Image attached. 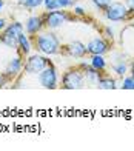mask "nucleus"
<instances>
[{"label": "nucleus", "mask_w": 134, "mask_h": 151, "mask_svg": "<svg viewBox=\"0 0 134 151\" xmlns=\"http://www.w3.org/2000/svg\"><path fill=\"white\" fill-rule=\"evenodd\" d=\"M74 16H79V17H83V16H86V11L82 8V6H74Z\"/></svg>", "instance_id": "4be33fe9"}, {"label": "nucleus", "mask_w": 134, "mask_h": 151, "mask_svg": "<svg viewBox=\"0 0 134 151\" xmlns=\"http://www.w3.org/2000/svg\"><path fill=\"white\" fill-rule=\"evenodd\" d=\"M92 2V5L96 6L97 9H100V11H105L106 8H108V6L114 2V0H91Z\"/></svg>", "instance_id": "6ab92c4d"}, {"label": "nucleus", "mask_w": 134, "mask_h": 151, "mask_svg": "<svg viewBox=\"0 0 134 151\" xmlns=\"http://www.w3.org/2000/svg\"><path fill=\"white\" fill-rule=\"evenodd\" d=\"M32 45L37 50V52L43 56H56L60 52V40L51 29L40 31L39 34L32 36Z\"/></svg>", "instance_id": "f257e3e1"}, {"label": "nucleus", "mask_w": 134, "mask_h": 151, "mask_svg": "<svg viewBox=\"0 0 134 151\" xmlns=\"http://www.w3.org/2000/svg\"><path fill=\"white\" fill-rule=\"evenodd\" d=\"M49 65V60L46 59L43 54H32V56H29L28 59H26V62L23 63V71L26 74H34L37 76L42 70H45L46 66Z\"/></svg>", "instance_id": "0eeeda50"}, {"label": "nucleus", "mask_w": 134, "mask_h": 151, "mask_svg": "<svg viewBox=\"0 0 134 151\" xmlns=\"http://www.w3.org/2000/svg\"><path fill=\"white\" fill-rule=\"evenodd\" d=\"M120 88H122V90H134V80H133L131 76L122 77V82H120Z\"/></svg>", "instance_id": "a211bd4d"}, {"label": "nucleus", "mask_w": 134, "mask_h": 151, "mask_svg": "<svg viewBox=\"0 0 134 151\" xmlns=\"http://www.w3.org/2000/svg\"><path fill=\"white\" fill-rule=\"evenodd\" d=\"M105 32H106V37H108L111 42H113V40H114V34H113V31L110 28H105Z\"/></svg>", "instance_id": "393cba45"}, {"label": "nucleus", "mask_w": 134, "mask_h": 151, "mask_svg": "<svg viewBox=\"0 0 134 151\" xmlns=\"http://www.w3.org/2000/svg\"><path fill=\"white\" fill-rule=\"evenodd\" d=\"M17 3L26 9H34L39 8L40 5H43V0H17Z\"/></svg>", "instance_id": "f3484780"}, {"label": "nucleus", "mask_w": 134, "mask_h": 151, "mask_svg": "<svg viewBox=\"0 0 134 151\" xmlns=\"http://www.w3.org/2000/svg\"><path fill=\"white\" fill-rule=\"evenodd\" d=\"M79 68L83 71V77H85V83H88V85H92V86H97L99 83V79L102 77V73L94 70L91 65L88 63H85V62H82V63L79 65Z\"/></svg>", "instance_id": "9d476101"}, {"label": "nucleus", "mask_w": 134, "mask_h": 151, "mask_svg": "<svg viewBox=\"0 0 134 151\" xmlns=\"http://www.w3.org/2000/svg\"><path fill=\"white\" fill-rule=\"evenodd\" d=\"M111 70L114 71V73L119 76V77H125L126 73H128V68H126L125 60H117L116 63L111 65Z\"/></svg>", "instance_id": "dca6fc26"}, {"label": "nucleus", "mask_w": 134, "mask_h": 151, "mask_svg": "<svg viewBox=\"0 0 134 151\" xmlns=\"http://www.w3.org/2000/svg\"><path fill=\"white\" fill-rule=\"evenodd\" d=\"M125 5L130 8V11L134 14V0H125Z\"/></svg>", "instance_id": "b1692460"}, {"label": "nucleus", "mask_w": 134, "mask_h": 151, "mask_svg": "<svg viewBox=\"0 0 134 151\" xmlns=\"http://www.w3.org/2000/svg\"><path fill=\"white\" fill-rule=\"evenodd\" d=\"M22 71H23V60H22V54H19L17 57L11 59L8 63H6L3 73L6 74V77L9 80H12V79H16L17 76L22 74Z\"/></svg>", "instance_id": "1a4fd4ad"}, {"label": "nucleus", "mask_w": 134, "mask_h": 151, "mask_svg": "<svg viewBox=\"0 0 134 151\" xmlns=\"http://www.w3.org/2000/svg\"><path fill=\"white\" fill-rule=\"evenodd\" d=\"M17 50H19V52L22 54V56H28V54L31 52V50H32V42H31V39H29L28 34L22 32V34L19 36Z\"/></svg>", "instance_id": "ddd939ff"}, {"label": "nucleus", "mask_w": 134, "mask_h": 151, "mask_svg": "<svg viewBox=\"0 0 134 151\" xmlns=\"http://www.w3.org/2000/svg\"><path fill=\"white\" fill-rule=\"evenodd\" d=\"M3 6H5V2H3V0H0V12H2V9H3Z\"/></svg>", "instance_id": "cd10ccee"}, {"label": "nucleus", "mask_w": 134, "mask_h": 151, "mask_svg": "<svg viewBox=\"0 0 134 151\" xmlns=\"http://www.w3.org/2000/svg\"><path fill=\"white\" fill-rule=\"evenodd\" d=\"M97 88L99 90H116L117 83H116V80L113 79L111 76H102V77L99 79Z\"/></svg>", "instance_id": "4468645a"}, {"label": "nucleus", "mask_w": 134, "mask_h": 151, "mask_svg": "<svg viewBox=\"0 0 134 151\" xmlns=\"http://www.w3.org/2000/svg\"><path fill=\"white\" fill-rule=\"evenodd\" d=\"M56 3H57V9H66L74 6V0H56Z\"/></svg>", "instance_id": "aec40b11"}, {"label": "nucleus", "mask_w": 134, "mask_h": 151, "mask_svg": "<svg viewBox=\"0 0 134 151\" xmlns=\"http://www.w3.org/2000/svg\"><path fill=\"white\" fill-rule=\"evenodd\" d=\"M85 86L83 71L80 68L68 70L62 77V88L63 90H82Z\"/></svg>", "instance_id": "20e7f679"}, {"label": "nucleus", "mask_w": 134, "mask_h": 151, "mask_svg": "<svg viewBox=\"0 0 134 151\" xmlns=\"http://www.w3.org/2000/svg\"><path fill=\"white\" fill-rule=\"evenodd\" d=\"M5 26H6V20L5 19H0V32L5 29Z\"/></svg>", "instance_id": "a878e982"}, {"label": "nucleus", "mask_w": 134, "mask_h": 151, "mask_svg": "<svg viewBox=\"0 0 134 151\" xmlns=\"http://www.w3.org/2000/svg\"><path fill=\"white\" fill-rule=\"evenodd\" d=\"M43 6L46 11H52V9H57V3L56 0H43Z\"/></svg>", "instance_id": "412c9836"}, {"label": "nucleus", "mask_w": 134, "mask_h": 151, "mask_svg": "<svg viewBox=\"0 0 134 151\" xmlns=\"http://www.w3.org/2000/svg\"><path fill=\"white\" fill-rule=\"evenodd\" d=\"M65 51L68 54L70 57H74V59H83L88 51H86V45L82 43L80 40H74V42H71L70 45L65 46Z\"/></svg>", "instance_id": "f8f14e48"}, {"label": "nucleus", "mask_w": 134, "mask_h": 151, "mask_svg": "<svg viewBox=\"0 0 134 151\" xmlns=\"http://www.w3.org/2000/svg\"><path fill=\"white\" fill-rule=\"evenodd\" d=\"M103 14H105V19L110 20V22H125V20H128L133 16V12L123 2H113L103 11Z\"/></svg>", "instance_id": "7ed1b4c3"}, {"label": "nucleus", "mask_w": 134, "mask_h": 151, "mask_svg": "<svg viewBox=\"0 0 134 151\" xmlns=\"http://www.w3.org/2000/svg\"><path fill=\"white\" fill-rule=\"evenodd\" d=\"M37 80L42 88L45 90H56L57 85H59V74H57V70L51 63L42 70L39 74H37Z\"/></svg>", "instance_id": "423d86ee"}, {"label": "nucleus", "mask_w": 134, "mask_h": 151, "mask_svg": "<svg viewBox=\"0 0 134 151\" xmlns=\"http://www.w3.org/2000/svg\"><path fill=\"white\" fill-rule=\"evenodd\" d=\"M90 65L94 68V70H97V71H105L106 70V60H105V57L103 56H100V54H94V56H91V60H90Z\"/></svg>", "instance_id": "2eb2a0df"}, {"label": "nucleus", "mask_w": 134, "mask_h": 151, "mask_svg": "<svg viewBox=\"0 0 134 151\" xmlns=\"http://www.w3.org/2000/svg\"><path fill=\"white\" fill-rule=\"evenodd\" d=\"M71 20V16L68 14L66 11H62V9H52V11H46L43 14V22H45V26L51 31H54L57 28H62V26Z\"/></svg>", "instance_id": "39448f33"}, {"label": "nucleus", "mask_w": 134, "mask_h": 151, "mask_svg": "<svg viewBox=\"0 0 134 151\" xmlns=\"http://www.w3.org/2000/svg\"><path fill=\"white\" fill-rule=\"evenodd\" d=\"M9 82V79L6 77V74L5 73H0V88H3L6 83Z\"/></svg>", "instance_id": "5701e85b"}, {"label": "nucleus", "mask_w": 134, "mask_h": 151, "mask_svg": "<svg viewBox=\"0 0 134 151\" xmlns=\"http://www.w3.org/2000/svg\"><path fill=\"white\" fill-rule=\"evenodd\" d=\"M22 32H25V26H23V23L16 20V22L6 25L5 29L0 32V43H3L5 46L11 48V50H17L19 36Z\"/></svg>", "instance_id": "f03ea898"}, {"label": "nucleus", "mask_w": 134, "mask_h": 151, "mask_svg": "<svg viewBox=\"0 0 134 151\" xmlns=\"http://www.w3.org/2000/svg\"><path fill=\"white\" fill-rule=\"evenodd\" d=\"M86 51H88L90 56H94V54H100L103 56L110 51V43L106 42L103 37H92L88 43H86Z\"/></svg>", "instance_id": "6e6552de"}, {"label": "nucleus", "mask_w": 134, "mask_h": 151, "mask_svg": "<svg viewBox=\"0 0 134 151\" xmlns=\"http://www.w3.org/2000/svg\"><path fill=\"white\" fill-rule=\"evenodd\" d=\"M130 73H131V77H133V80H134V62L131 63V70H130Z\"/></svg>", "instance_id": "bb28decb"}, {"label": "nucleus", "mask_w": 134, "mask_h": 151, "mask_svg": "<svg viewBox=\"0 0 134 151\" xmlns=\"http://www.w3.org/2000/svg\"><path fill=\"white\" fill-rule=\"evenodd\" d=\"M45 22H43V16H31L28 20L25 22V31L29 37L36 36L43 29Z\"/></svg>", "instance_id": "9b49d317"}]
</instances>
